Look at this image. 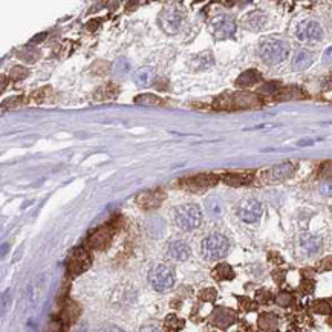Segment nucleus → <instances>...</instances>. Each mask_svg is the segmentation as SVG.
Returning a JSON list of instances; mask_svg holds the SVG:
<instances>
[{
  "label": "nucleus",
  "mask_w": 332,
  "mask_h": 332,
  "mask_svg": "<svg viewBox=\"0 0 332 332\" xmlns=\"http://www.w3.org/2000/svg\"><path fill=\"white\" fill-rule=\"evenodd\" d=\"M214 276L220 280H228V279H233L234 277V273L233 270L228 267V265H219L216 270H214Z\"/></svg>",
  "instance_id": "nucleus-18"
},
{
  "label": "nucleus",
  "mask_w": 332,
  "mask_h": 332,
  "mask_svg": "<svg viewBox=\"0 0 332 332\" xmlns=\"http://www.w3.org/2000/svg\"><path fill=\"white\" fill-rule=\"evenodd\" d=\"M184 19H186V16L179 8L169 7L162 10V13L159 14V26L167 34H176L181 31Z\"/></svg>",
  "instance_id": "nucleus-5"
},
{
  "label": "nucleus",
  "mask_w": 332,
  "mask_h": 332,
  "mask_svg": "<svg viewBox=\"0 0 332 332\" xmlns=\"http://www.w3.org/2000/svg\"><path fill=\"white\" fill-rule=\"evenodd\" d=\"M292 172H294V165L291 164V162H283V164H279V165H276L273 170H271V178L274 179V181H282V179H286V178H289L291 175H292Z\"/></svg>",
  "instance_id": "nucleus-14"
},
{
  "label": "nucleus",
  "mask_w": 332,
  "mask_h": 332,
  "mask_svg": "<svg viewBox=\"0 0 332 332\" xmlns=\"http://www.w3.org/2000/svg\"><path fill=\"white\" fill-rule=\"evenodd\" d=\"M136 103H142V104H156V103H159V100L156 98V97H153V95H142V97H138L136 98Z\"/></svg>",
  "instance_id": "nucleus-21"
},
{
  "label": "nucleus",
  "mask_w": 332,
  "mask_h": 332,
  "mask_svg": "<svg viewBox=\"0 0 332 332\" xmlns=\"http://www.w3.org/2000/svg\"><path fill=\"white\" fill-rule=\"evenodd\" d=\"M149 282L155 291H167L175 285V271L167 265H156L149 273Z\"/></svg>",
  "instance_id": "nucleus-4"
},
{
  "label": "nucleus",
  "mask_w": 332,
  "mask_h": 332,
  "mask_svg": "<svg viewBox=\"0 0 332 332\" xmlns=\"http://www.w3.org/2000/svg\"><path fill=\"white\" fill-rule=\"evenodd\" d=\"M175 220L184 231H193L202 222V211L196 204H182L175 208Z\"/></svg>",
  "instance_id": "nucleus-3"
},
{
  "label": "nucleus",
  "mask_w": 332,
  "mask_h": 332,
  "mask_svg": "<svg viewBox=\"0 0 332 332\" xmlns=\"http://www.w3.org/2000/svg\"><path fill=\"white\" fill-rule=\"evenodd\" d=\"M288 54V43L282 39H277V37H268L259 45V55L267 64H279L286 60Z\"/></svg>",
  "instance_id": "nucleus-1"
},
{
  "label": "nucleus",
  "mask_w": 332,
  "mask_h": 332,
  "mask_svg": "<svg viewBox=\"0 0 332 332\" xmlns=\"http://www.w3.org/2000/svg\"><path fill=\"white\" fill-rule=\"evenodd\" d=\"M323 63L327 64V66H332V46L324 51V54H323Z\"/></svg>",
  "instance_id": "nucleus-22"
},
{
  "label": "nucleus",
  "mask_w": 332,
  "mask_h": 332,
  "mask_svg": "<svg viewBox=\"0 0 332 332\" xmlns=\"http://www.w3.org/2000/svg\"><path fill=\"white\" fill-rule=\"evenodd\" d=\"M262 213H264L262 204L254 198H245L237 205V216L246 224L257 222L262 217Z\"/></svg>",
  "instance_id": "nucleus-6"
},
{
  "label": "nucleus",
  "mask_w": 332,
  "mask_h": 332,
  "mask_svg": "<svg viewBox=\"0 0 332 332\" xmlns=\"http://www.w3.org/2000/svg\"><path fill=\"white\" fill-rule=\"evenodd\" d=\"M296 37L300 42L314 43L323 39V28L315 20H303L296 28Z\"/></svg>",
  "instance_id": "nucleus-7"
},
{
  "label": "nucleus",
  "mask_w": 332,
  "mask_h": 332,
  "mask_svg": "<svg viewBox=\"0 0 332 332\" xmlns=\"http://www.w3.org/2000/svg\"><path fill=\"white\" fill-rule=\"evenodd\" d=\"M261 80V73L257 72V70H254V69H251V70H246V72H243V73H240L239 75V78H237V85L239 86H243V88H246V86H251V85H254L256 81H259Z\"/></svg>",
  "instance_id": "nucleus-15"
},
{
  "label": "nucleus",
  "mask_w": 332,
  "mask_h": 332,
  "mask_svg": "<svg viewBox=\"0 0 332 332\" xmlns=\"http://www.w3.org/2000/svg\"><path fill=\"white\" fill-rule=\"evenodd\" d=\"M201 251H202V256L210 262L224 259L230 251V240L224 234L213 233L202 240Z\"/></svg>",
  "instance_id": "nucleus-2"
},
{
  "label": "nucleus",
  "mask_w": 332,
  "mask_h": 332,
  "mask_svg": "<svg viewBox=\"0 0 332 332\" xmlns=\"http://www.w3.org/2000/svg\"><path fill=\"white\" fill-rule=\"evenodd\" d=\"M190 246L184 242V240H173L169 248H167V254L170 259L176 261V262H184L190 257Z\"/></svg>",
  "instance_id": "nucleus-10"
},
{
  "label": "nucleus",
  "mask_w": 332,
  "mask_h": 332,
  "mask_svg": "<svg viewBox=\"0 0 332 332\" xmlns=\"http://www.w3.org/2000/svg\"><path fill=\"white\" fill-rule=\"evenodd\" d=\"M139 332H161V330L155 326H144V327H141Z\"/></svg>",
  "instance_id": "nucleus-24"
},
{
  "label": "nucleus",
  "mask_w": 332,
  "mask_h": 332,
  "mask_svg": "<svg viewBox=\"0 0 332 332\" xmlns=\"http://www.w3.org/2000/svg\"><path fill=\"white\" fill-rule=\"evenodd\" d=\"M103 332H124L121 327H118V326H109V327H106Z\"/></svg>",
  "instance_id": "nucleus-25"
},
{
  "label": "nucleus",
  "mask_w": 332,
  "mask_h": 332,
  "mask_svg": "<svg viewBox=\"0 0 332 332\" xmlns=\"http://www.w3.org/2000/svg\"><path fill=\"white\" fill-rule=\"evenodd\" d=\"M277 302L279 303H282L283 306L289 302V296H285V294H282V296H279V299H277Z\"/></svg>",
  "instance_id": "nucleus-26"
},
{
  "label": "nucleus",
  "mask_w": 332,
  "mask_h": 332,
  "mask_svg": "<svg viewBox=\"0 0 332 332\" xmlns=\"http://www.w3.org/2000/svg\"><path fill=\"white\" fill-rule=\"evenodd\" d=\"M320 193L323 196H332V181H324L320 184Z\"/></svg>",
  "instance_id": "nucleus-20"
},
{
  "label": "nucleus",
  "mask_w": 332,
  "mask_h": 332,
  "mask_svg": "<svg viewBox=\"0 0 332 332\" xmlns=\"http://www.w3.org/2000/svg\"><path fill=\"white\" fill-rule=\"evenodd\" d=\"M205 210H207V214L217 220L224 216V202L219 196H208L205 199Z\"/></svg>",
  "instance_id": "nucleus-11"
},
{
  "label": "nucleus",
  "mask_w": 332,
  "mask_h": 332,
  "mask_svg": "<svg viewBox=\"0 0 332 332\" xmlns=\"http://www.w3.org/2000/svg\"><path fill=\"white\" fill-rule=\"evenodd\" d=\"M314 61V57L309 51L306 49H299L292 57V69L294 70H303L308 69Z\"/></svg>",
  "instance_id": "nucleus-13"
},
{
  "label": "nucleus",
  "mask_w": 332,
  "mask_h": 332,
  "mask_svg": "<svg viewBox=\"0 0 332 332\" xmlns=\"http://www.w3.org/2000/svg\"><path fill=\"white\" fill-rule=\"evenodd\" d=\"M299 245L302 248V251L311 257V256H315L320 253L321 246H323V242L318 236H314V234H309V233H303L299 239Z\"/></svg>",
  "instance_id": "nucleus-9"
},
{
  "label": "nucleus",
  "mask_w": 332,
  "mask_h": 332,
  "mask_svg": "<svg viewBox=\"0 0 332 332\" xmlns=\"http://www.w3.org/2000/svg\"><path fill=\"white\" fill-rule=\"evenodd\" d=\"M211 26H213V34L217 37V39H225V37L233 35L234 31H236V23L228 16L214 17L213 22H211Z\"/></svg>",
  "instance_id": "nucleus-8"
},
{
  "label": "nucleus",
  "mask_w": 332,
  "mask_h": 332,
  "mask_svg": "<svg viewBox=\"0 0 332 332\" xmlns=\"http://www.w3.org/2000/svg\"><path fill=\"white\" fill-rule=\"evenodd\" d=\"M246 23L250 25V28L253 29H261L265 23H267V16L261 11H256V13H251L248 17H246Z\"/></svg>",
  "instance_id": "nucleus-16"
},
{
  "label": "nucleus",
  "mask_w": 332,
  "mask_h": 332,
  "mask_svg": "<svg viewBox=\"0 0 332 332\" xmlns=\"http://www.w3.org/2000/svg\"><path fill=\"white\" fill-rule=\"evenodd\" d=\"M329 323H330V324H332V318H330V320H329Z\"/></svg>",
  "instance_id": "nucleus-27"
},
{
  "label": "nucleus",
  "mask_w": 332,
  "mask_h": 332,
  "mask_svg": "<svg viewBox=\"0 0 332 332\" xmlns=\"http://www.w3.org/2000/svg\"><path fill=\"white\" fill-rule=\"evenodd\" d=\"M155 80V69L153 67H139L135 73H133V81L136 83V86L139 88H147L150 86L152 81Z\"/></svg>",
  "instance_id": "nucleus-12"
},
{
  "label": "nucleus",
  "mask_w": 332,
  "mask_h": 332,
  "mask_svg": "<svg viewBox=\"0 0 332 332\" xmlns=\"http://www.w3.org/2000/svg\"><path fill=\"white\" fill-rule=\"evenodd\" d=\"M112 70H114L115 75L123 77V75H126V73H129V72H130V61H129L127 58L121 57V58H118V60L114 63Z\"/></svg>",
  "instance_id": "nucleus-17"
},
{
  "label": "nucleus",
  "mask_w": 332,
  "mask_h": 332,
  "mask_svg": "<svg viewBox=\"0 0 332 332\" xmlns=\"http://www.w3.org/2000/svg\"><path fill=\"white\" fill-rule=\"evenodd\" d=\"M315 311L320 312V314H329L332 311V303L326 302V300H321L315 305Z\"/></svg>",
  "instance_id": "nucleus-19"
},
{
  "label": "nucleus",
  "mask_w": 332,
  "mask_h": 332,
  "mask_svg": "<svg viewBox=\"0 0 332 332\" xmlns=\"http://www.w3.org/2000/svg\"><path fill=\"white\" fill-rule=\"evenodd\" d=\"M321 173H323L326 178H332V162L324 164V165H323V169H321Z\"/></svg>",
  "instance_id": "nucleus-23"
}]
</instances>
